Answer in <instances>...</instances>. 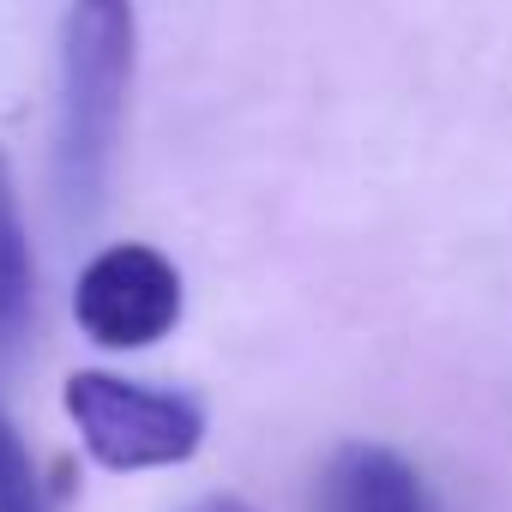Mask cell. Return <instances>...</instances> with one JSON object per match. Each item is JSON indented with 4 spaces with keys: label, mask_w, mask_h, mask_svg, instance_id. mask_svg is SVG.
<instances>
[{
    "label": "cell",
    "mask_w": 512,
    "mask_h": 512,
    "mask_svg": "<svg viewBox=\"0 0 512 512\" xmlns=\"http://www.w3.org/2000/svg\"><path fill=\"white\" fill-rule=\"evenodd\" d=\"M139 55L133 0H67L61 19V127H55V181L73 217H91L115 163L127 91Z\"/></svg>",
    "instance_id": "6da1fadb"
},
{
    "label": "cell",
    "mask_w": 512,
    "mask_h": 512,
    "mask_svg": "<svg viewBox=\"0 0 512 512\" xmlns=\"http://www.w3.org/2000/svg\"><path fill=\"white\" fill-rule=\"evenodd\" d=\"M85 452L103 470H175L199 452L205 440V410L187 392L169 386H145L127 374H103V368H79L67 374L61 392Z\"/></svg>",
    "instance_id": "7a4b0ae2"
},
{
    "label": "cell",
    "mask_w": 512,
    "mask_h": 512,
    "mask_svg": "<svg viewBox=\"0 0 512 512\" xmlns=\"http://www.w3.org/2000/svg\"><path fill=\"white\" fill-rule=\"evenodd\" d=\"M73 320L103 350H151L181 326V272L151 241H115L91 253L73 284Z\"/></svg>",
    "instance_id": "3957f363"
},
{
    "label": "cell",
    "mask_w": 512,
    "mask_h": 512,
    "mask_svg": "<svg viewBox=\"0 0 512 512\" xmlns=\"http://www.w3.org/2000/svg\"><path fill=\"white\" fill-rule=\"evenodd\" d=\"M320 512H434V494L410 458H398L392 446L356 440L326 464Z\"/></svg>",
    "instance_id": "277c9868"
},
{
    "label": "cell",
    "mask_w": 512,
    "mask_h": 512,
    "mask_svg": "<svg viewBox=\"0 0 512 512\" xmlns=\"http://www.w3.org/2000/svg\"><path fill=\"white\" fill-rule=\"evenodd\" d=\"M31 302H37V260H31V235L19 217L13 175L0 163V344H13L25 332Z\"/></svg>",
    "instance_id": "5b68a950"
},
{
    "label": "cell",
    "mask_w": 512,
    "mask_h": 512,
    "mask_svg": "<svg viewBox=\"0 0 512 512\" xmlns=\"http://www.w3.org/2000/svg\"><path fill=\"white\" fill-rule=\"evenodd\" d=\"M0 512H49V494H43V476L19 440V428L0 410Z\"/></svg>",
    "instance_id": "8992f818"
},
{
    "label": "cell",
    "mask_w": 512,
    "mask_h": 512,
    "mask_svg": "<svg viewBox=\"0 0 512 512\" xmlns=\"http://www.w3.org/2000/svg\"><path fill=\"white\" fill-rule=\"evenodd\" d=\"M193 512H260V506H247L241 494H211V500H199Z\"/></svg>",
    "instance_id": "52a82bcc"
}]
</instances>
